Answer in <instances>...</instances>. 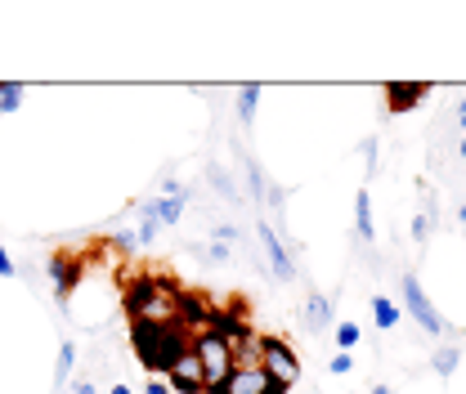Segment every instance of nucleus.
Masks as SVG:
<instances>
[{
    "label": "nucleus",
    "instance_id": "nucleus-1",
    "mask_svg": "<svg viewBox=\"0 0 466 394\" xmlns=\"http://www.w3.org/2000/svg\"><path fill=\"white\" fill-rule=\"evenodd\" d=\"M179 287L162 278H135L126 287V314L130 323H153V328H167L179 323Z\"/></svg>",
    "mask_w": 466,
    "mask_h": 394
},
{
    "label": "nucleus",
    "instance_id": "nucleus-2",
    "mask_svg": "<svg viewBox=\"0 0 466 394\" xmlns=\"http://www.w3.org/2000/svg\"><path fill=\"white\" fill-rule=\"evenodd\" d=\"M130 340H135V349H139L144 368H148L153 377H167V368H171L175 359L193 345V332H188L184 323H167V328L130 323Z\"/></svg>",
    "mask_w": 466,
    "mask_h": 394
},
{
    "label": "nucleus",
    "instance_id": "nucleus-3",
    "mask_svg": "<svg viewBox=\"0 0 466 394\" xmlns=\"http://www.w3.org/2000/svg\"><path fill=\"white\" fill-rule=\"evenodd\" d=\"M193 354H198V363H202V377H207V394H216L225 381L233 377V345L225 337H216L211 328H202V332H193Z\"/></svg>",
    "mask_w": 466,
    "mask_h": 394
},
{
    "label": "nucleus",
    "instance_id": "nucleus-4",
    "mask_svg": "<svg viewBox=\"0 0 466 394\" xmlns=\"http://www.w3.org/2000/svg\"><path fill=\"white\" fill-rule=\"evenodd\" d=\"M260 368H265L283 390H296V381H300V354H296L283 337H265V359H260Z\"/></svg>",
    "mask_w": 466,
    "mask_h": 394
},
{
    "label": "nucleus",
    "instance_id": "nucleus-5",
    "mask_svg": "<svg viewBox=\"0 0 466 394\" xmlns=\"http://www.w3.org/2000/svg\"><path fill=\"white\" fill-rule=\"evenodd\" d=\"M400 300H404V309L412 314V323L421 328V332H431V337H444V318H440V309L426 300V291H421V282L404 274L400 278Z\"/></svg>",
    "mask_w": 466,
    "mask_h": 394
},
{
    "label": "nucleus",
    "instance_id": "nucleus-6",
    "mask_svg": "<svg viewBox=\"0 0 466 394\" xmlns=\"http://www.w3.org/2000/svg\"><path fill=\"white\" fill-rule=\"evenodd\" d=\"M171 394H207V377H202V363H198V354H193V345L175 359L171 368H167V377H162Z\"/></svg>",
    "mask_w": 466,
    "mask_h": 394
},
{
    "label": "nucleus",
    "instance_id": "nucleus-7",
    "mask_svg": "<svg viewBox=\"0 0 466 394\" xmlns=\"http://www.w3.org/2000/svg\"><path fill=\"white\" fill-rule=\"evenodd\" d=\"M216 394H291V390H283L265 368H233V377Z\"/></svg>",
    "mask_w": 466,
    "mask_h": 394
},
{
    "label": "nucleus",
    "instance_id": "nucleus-8",
    "mask_svg": "<svg viewBox=\"0 0 466 394\" xmlns=\"http://www.w3.org/2000/svg\"><path fill=\"white\" fill-rule=\"evenodd\" d=\"M256 233H260V247H265V256H269V269H274V278H279V282H291V278H296V265H291L283 237L269 228V220H260V225H256Z\"/></svg>",
    "mask_w": 466,
    "mask_h": 394
},
{
    "label": "nucleus",
    "instance_id": "nucleus-9",
    "mask_svg": "<svg viewBox=\"0 0 466 394\" xmlns=\"http://www.w3.org/2000/svg\"><path fill=\"white\" fill-rule=\"evenodd\" d=\"M332 300L323 296V291H309L305 296V309H300V323H305V332H314V337H323V332H332Z\"/></svg>",
    "mask_w": 466,
    "mask_h": 394
},
{
    "label": "nucleus",
    "instance_id": "nucleus-10",
    "mask_svg": "<svg viewBox=\"0 0 466 394\" xmlns=\"http://www.w3.org/2000/svg\"><path fill=\"white\" fill-rule=\"evenodd\" d=\"M184 207H188V197H148L139 207V220H153V225L171 228L184 220Z\"/></svg>",
    "mask_w": 466,
    "mask_h": 394
},
{
    "label": "nucleus",
    "instance_id": "nucleus-11",
    "mask_svg": "<svg viewBox=\"0 0 466 394\" xmlns=\"http://www.w3.org/2000/svg\"><path fill=\"white\" fill-rule=\"evenodd\" d=\"M426 95H431L426 81H390V86H386V108H390V113H408V108H417Z\"/></svg>",
    "mask_w": 466,
    "mask_h": 394
},
{
    "label": "nucleus",
    "instance_id": "nucleus-12",
    "mask_svg": "<svg viewBox=\"0 0 466 394\" xmlns=\"http://www.w3.org/2000/svg\"><path fill=\"white\" fill-rule=\"evenodd\" d=\"M207 328H211L216 337H225L229 345H238V340L251 332V328L242 323V314H238V309H211V314H207Z\"/></svg>",
    "mask_w": 466,
    "mask_h": 394
},
{
    "label": "nucleus",
    "instance_id": "nucleus-13",
    "mask_svg": "<svg viewBox=\"0 0 466 394\" xmlns=\"http://www.w3.org/2000/svg\"><path fill=\"white\" fill-rule=\"evenodd\" d=\"M50 278H55V296L58 300H67V296H72V287L81 282V265H76V260H67V256H55V260H50Z\"/></svg>",
    "mask_w": 466,
    "mask_h": 394
},
{
    "label": "nucleus",
    "instance_id": "nucleus-14",
    "mask_svg": "<svg viewBox=\"0 0 466 394\" xmlns=\"http://www.w3.org/2000/svg\"><path fill=\"white\" fill-rule=\"evenodd\" d=\"M260 359H265V337L260 332H247V337L233 345V363L238 368H260Z\"/></svg>",
    "mask_w": 466,
    "mask_h": 394
},
{
    "label": "nucleus",
    "instance_id": "nucleus-15",
    "mask_svg": "<svg viewBox=\"0 0 466 394\" xmlns=\"http://www.w3.org/2000/svg\"><path fill=\"white\" fill-rule=\"evenodd\" d=\"M354 233H359V242L377 237V228H372V193L368 188H359V197H354Z\"/></svg>",
    "mask_w": 466,
    "mask_h": 394
},
{
    "label": "nucleus",
    "instance_id": "nucleus-16",
    "mask_svg": "<svg viewBox=\"0 0 466 394\" xmlns=\"http://www.w3.org/2000/svg\"><path fill=\"white\" fill-rule=\"evenodd\" d=\"M458 363H462V349H458V345H440V349L431 354V372H435V377H453Z\"/></svg>",
    "mask_w": 466,
    "mask_h": 394
},
{
    "label": "nucleus",
    "instance_id": "nucleus-17",
    "mask_svg": "<svg viewBox=\"0 0 466 394\" xmlns=\"http://www.w3.org/2000/svg\"><path fill=\"white\" fill-rule=\"evenodd\" d=\"M188 251H193L198 260H207V265H233V247H225V242H202V247L193 242Z\"/></svg>",
    "mask_w": 466,
    "mask_h": 394
},
{
    "label": "nucleus",
    "instance_id": "nucleus-18",
    "mask_svg": "<svg viewBox=\"0 0 466 394\" xmlns=\"http://www.w3.org/2000/svg\"><path fill=\"white\" fill-rule=\"evenodd\" d=\"M372 318H377L381 332H390V328L400 323V305H395L390 296H372Z\"/></svg>",
    "mask_w": 466,
    "mask_h": 394
},
{
    "label": "nucleus",
    "instance_id": "nucleus-19",
    "mask_svg": "<svg viewBox=\"0 0 466 394\" xmlns=\"http://www.w3.org/2000/svg\"><path fill=\"white\" fill-rule=\"evenodd\" d=\"M256 108H260V86H242V90H238V121L251 126V121H256Z\"/></svg>",
    "mask_w": 466,
    "mask_h": 394
},
{
    "label": "nucleus",
    "instance_id": "nucleus-20",
    "mask_svg": "<svg viewBox=\"0 0 466 394\" xmlns=\"http://www.w3.org/2000/svg\"><path fill=\"white\" fill-rule=\"evenodd\" d=\"M72 363H76V345L72 340H63L58 345V368H55V390L67 386V377H72Z\"/></svg>",
    "mask_w": 466,
    "mask_h": 394
},
{
    "label": "nucleus",
    "instance_id": "nucleus-21",
    "mask_svg": "<svg viewBox=\"0 0 466 394\" xmlns=\"http://www.w3.org/2000/svg\"><path fill=\"white\" fill-rule=\"evenodd\" d=\"M207 179H211V188H216L220 197H229V202H238V184H233V179H229V170L207 167Z\"/></svg>",
    "mask_w": 466,
    "mask_h": 394
},
{
    "label": "nucleus",
    "instance_id": "nucleus-22",
    "mask_svg": "<svg viewBox=\"0 0 466 394\" xmlns=\"http://www.w3.org/2000/svg\"><path fill=\"white\" fill-rule=\"evenodd\" d=\"M359 337H363V332H359V323H346V318H341V323H337V349H354V345H359Z\"/></svg>",
    "mask_w": 466,
    "mask_h": 394
},
{
    "label": "nucleus",
    "instance_id": "nucleus-23",
    "mask_svg": "<svg viewBox=\"0 0 466 394\" xmlns=\"http://www.w3.org/2000/svg\"><path fill=\"white\" fill-rule=\"evenodd\" d=\"M18 104H23V86H0V116L18 113Z\"/></svg>",
    "mask_w": 466,
    "mask_h": 394
},
{
    "label": "nucleus",
    "instance_id": "nucleus-24",
    "mask_svg": "<svg viewBox=\"0 0 466 394\" xmlns=\"http://www.w3.org/2000/svg\"><path fill=\"white\" fill-rule=\"evenodd\" d=\"M108 247H113V251H135V247H139V237H135V228H121V233L108 237Z\"/></svg>",
    "mask_w": 466,
    "mask_h": 394
},
{
    "label": "nucleus",
    "instance_id": "nucleus-25",
    "mask_svg": "<svg viewBox=\"0 0 466 394\" xmlns=\"http://www.w3.org/2000/svg\"><path fill=\"white\" fill-rule=\"evenodd\" d=\"M328 368H332L337 377H346V372H354V354H346V349H337V354L328 359Z\"/></svg>",
    "mask_w": 466,
    "mask_h": 394
},
{
    "label": "nucleus",
    "instance_id": "nucleus-26",
    "mask_svg": "<svg viewBox=\"0 0 466 394\" xmlns=\"http://www.w3.org/2000/svg\"><path fill=\"white\" fill-rule=\"evenodd\" d=\"M157 233H162V225H153V220H139V228H135L139 247H153V242H157Z\"/></svg>",
    "mask_w": 466,
    "mask_h": 394
},
{
    "label": "nucleus",
    "instance_id": "nucleus-27",
    "mask_svg": "<svg viewBox=\"0 0 466 394\" xmlns=\"http://www.w3.org/2000/svg\"><path fill=\"white\" fill-rule=\"evenodd\" d=\"M426 233H431V216H412V237L426 242Z\"/></svg>",
    "mask_w": 466,
    "mask_h": 394
},
{
    "label": "nucleus",
    "instance_id": "nucleus-28",
    "mask_svg": "<svg viewBox=\"0 0 466 394\" xmlns=\"http://www.w3.org/2000/svg\"><path fill=\"white\" fill-rule=\"evenodd\" d=\"M18 274V265L9 260V251H5V242H0V278H14Z\"/></svg>",
    "mask_w": 466,
    "mask_h": 394
},
{
    "label": "nucleus",
    "instance_id": "nucleus-29",
    "mask_svg": "<svg viewBox=\"0 0 466 394\" xmlns=\"http://www.w3.org/2000/svg\"><path fill=\"white\" fill-rule=\"evenodd\" d=\"M211 242H238V228H233V225H216Z\"/></svg>",
    "mask_w": 466,
    "mask_h": 394
},
{
    "label": "nucleus",
    "instance_id": "nucleus-30",
    "mask_svg": "<svg viewBox=\"0 0 466 394\" xmlns=\"http://www.w3.org/2000/svg\"><path fill=\"white\" fill-rule=\"evenodd\" d=\"M144 394H171V386H167V381H162V377H153V381H148V386H144Z\"/></svg>",
    "mask_w": 466,
    "mask_h": 394
},
{
    "label": "nucleus",
    "instance_id": "nucleus-31",
    "mask_svg": "<svg viewBox=\"0 0 466 394\" xmlns=\"http://www.w3.org/2000/svg\"><path fill=\"white\" fill-rule=\"evenodd\" d=\"M363 153H368V170H372V175H377V144H372V139H368V144H363Z\"/></svg>",
    "mask_w": 466,
    "mask_h": 394
},
{
    "label": "nucleus",
    "instance_id": "nucleus-32",
    "mask_svg": "<svg viewBox=\"0 0 466 394\" xmlns=\"http://www.w3.org/2000/svg\"><path fill=\"white\" fill-rule=\"evenodd\" d=\"M72 394H99V386H95V381H76V386H72Z\"/></svg>",
    "mask_w": 466,
    "mask_h": 394
},
{
    "label": "nucleus",
    "instance_id": "nucleus-33",
    "mask_svg": "<svg viewBox=\"0 0 466 394\" xmlns=\"http://www.w3.org/2000/svg\"><path fill=\"white\" fill-rule=\"evenodd\" d=\"M108 394H135V390H130L126 381H116V386H113V390H108Z\"/></svg>",
    "mask_w": 466,
    "mask_h": 394
},
{
    "label": "nucleus",
    "instance_id": "nucleus-34",
    "mask_svg": "<svg viewBox=\"0 0 466 394\" xmlns=\"http://www.w3.org/2000/svg\"><path fill=\"white\" fill-rule=\"evenodd\" d=\"M372 394H395L390 386H372Z\"/></svg>",
    "mask_w": 466,
    "mask_h": 394
},
{
    "label": "nucleus",
    "instance_id": "nucleus-35",
    "mask_svg": "<svg viewBox=\"0 0 466 394\" xmlns=\"http://www.w3.org/2000/svg\"><path fill=\"white\" fill-rule=\"evenodd\" d=\"M458 157H462V162H466V139H462V144H458Z\"/></svg>",
    "mask_w": 466,
    "mask_h": 394
},
{
    "label": "nucleus",
    "instance_id": "nucleus-36",
    "mask_svg": "<svg viewBox=\"0 0 466 394\" xmlns=\"http://www.w3.org/2000/svg\"><path fill=\"white\" fill-rule=\"evenodd\" d=\"M458 220H462V225H466V202H462V207H458Z\"/></svg>",
    "mask_w": 466,
    "mask_h": 394
}]
</instances>
